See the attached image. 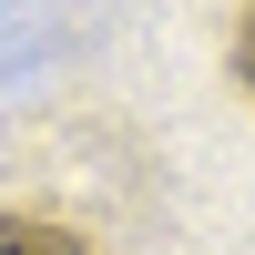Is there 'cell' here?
Here are the masks:
<instances>
[{
	"instance_id": "7a4b0ae2",
	"label": "cell",
	"mask_w": 255,
	"mask_h": 255,
	"mask_svg": "<svg viewBox=\"0 0 255 255\" xmlns=\"http://www.w3.org/2000/svg\"><path fill=\"white\" fill-rule=\"evenodd\" d=\"M235 72H245V82H255V20H245V41H235Z\"/></svg>"
},
{
	"instance_id": "6da1fadb",
	"label": "cell",
	"mask_w": 255,
	"mask_h": 255,
	"mask_svg": "<svg viewBox=\"0 0 255 255\" xmlns=\"http://www.w3.org/2000/svg\"><path fill=\"white\" fill-rule=\"evenodd\" d=\"M0 255H92V245L61 235V225H41V215H0Z\"/></svg>"
}]
</instances>
